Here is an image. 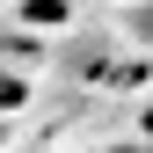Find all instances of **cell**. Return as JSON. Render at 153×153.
<instances>
[{
	"instance_id": "6da1fadb",
	"label": "cell",
	"mask_w": 153,
	"mask_h": 153,
	"mask_svg": "<svg viewBox=\"0 0 153 153\" xmlns=\"http://www.w3.org/2000/svg\"><path fill=\"white\" fill-rule=\"evenodd\" d=\"M0 102H22V80H0Z\"/></svg>"
},
{
	"instance_id": "7a4b0ae2",
	"label": "cell",
	"mask_w": 153,
	"mask_h": 153,
	"mask_svg": "<svg viewBox=\"0 0 153 153\" xmlns=\"http://www.w3.org/2000/svg\"><path fill=\"white\" fill-rule=\"evenodd\" d=\"M139 131H146V139H153V102H146V117H139Z\"/></svg>"
}]
</instances>
